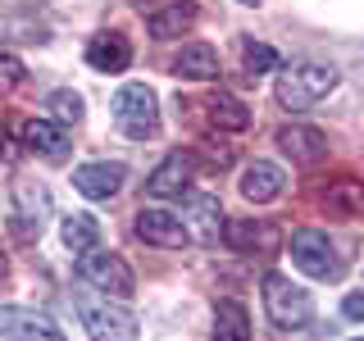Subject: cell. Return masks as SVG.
I'll use <instances>...</instances> for the list:
<instances>
[{
  "instance_id": "obj_4",
  "label": "cell",
  "mask_w": 364,
  "mask_h": 341,
  "mask_svg": "<svg viewBox=\"0 0 364 341\" xmlns=\"http://www.w3.org/2000/svg\"><path fill=\"white\" fill-rule=\"evenodd\" d=\"M114 123L123 128V136H132V141H151L159 132V100L151 87L141 82H128L114 96Z\"/></svg>"
},
{
  "instance_id": "obj_5",
  "label": "cell",
  "mask_w": 364,
  "mask_h": 341,
  "mask_svg": "<svg viewBox=\"0 0 364 341\" xmlns=\"http://www.w3.org/2000/svg\"><path fill=\"white\" fill-rule=\"evenodd\" d=\"M77 278H82L87 287H96V291L114 296V301H128V296L136 291L132 269L123 264L119 255H100V250H87V255L77 259Z\"/></svg>"
},
{
  "instance_id": "obj_20",
  "label": "cell",
  "mask_w": 364,
  "mask_h": 341,
  "mask_svg": "<svg viewBox=\"0 0 364 341\" xmlns=\"http://www.w3.org/2000/svg\"><path fill=\"white\" fill-rule=\"evenodd\" d=\"M214 341H250V314L242 301L214 305Z\"/></svg>"
},
{
  "instance_id": "obj_9",
  "label": "cell",
  "mask_w": 364,
  "mask_h": 341,
  "mask_svg": "<svg viewBox=\"0 0 364 341\" xmlns=\"http://www.w3.org/2000/svg\"><path fill=\"white\" fill-rule=\"evenodd\" d=\"M196 178V155H182L173 151L164 159V164L151 173V182H146V191H151L155 200H173V196H187V182Z\"/></svg>"
},
{
  "instance_id": "obj_28",
  "label": "cell",
  "mask_w": 364,
  "mask_h": 341,
  "mask_svg": "<svg viewBox=\"0 0 364 341\" xmlns=\"http://www.w3.org/2000/svg\"><path fill=\"white\" fill-rule=\"evenodd\" d=\"M341 314H346V318H364V296H360V291H350L346 301H341Z\"/></svg>"
},
{
  "instance_id": "obj_12",
  "label": "cell",
  "mask_w": 364,
  "mask_h": 341,
  "mask_svg": "<svg viewBox=\"0 0 364 341\" xmlns=\"http://www.w3.org/2000/svg\"><path fill=\"white\" fill-rule=\"evenodd\" d=\"M123 178H128V168H123V164H82L73 173V187L82 191L87 200H109V196H119Z\"/></svg>"
},
{
  "instance_id": "obj_10",
  "label": "cell",
  "mask_w": 364,
  "mask_h": 341,
  "mask_svg": "<svg viewBox=\"0 0 364 341\" xmlns=\"http://www.w3.org/2000/svg\"><path fill=\"white\" fill-rule=\"evenodd\" d=\"M14 232L18 237H41L46 227V214H50V196H46V187L37 182H18L14 187Z\"/></svg>"
},
{
  "instance_id": "obj_19",
  "label": "cell",
  "mask_w": 364,
  "mask_h": 341,
  "mask_svg": "<svg viewBox=\"0 0 364 341\" xmlns=\"http://www.w3.org/2000/svg\"><path fill=\"white\" fill-rule=\"evenodd\" d=\"M187 214H191V227H196L200 242H214L223 232V210H219V196H200V191H187ZM187 227V232H191Z\"/></svg>"
},
{
  "instance_id": "obj_16",
  "label": "cell",
  "mask_w": 364,
  "mask_h": 341,
  "mask_svg": "<svg viewBox=\"0 0 364 341\" xmlns=\"http://www.w3.org/2000/svg\"><path fill=\"white\" fill-rule=\"evenodd\" d=\"M191 23H196V5H191V0H173V5L155 9V14L146 18V32L164 41V37H182Z\"/></svg>"
},
{
  "instance_id": "obj_27",
  "label": "cell",
  "mask_w": 364,
  "mask_h": 341,
  "mask_svg": "<svg viewBox=\"0 0 364 341\" xmlns=\"http://www.w3.org/2000/svg\"><path fill=\"white\" fill-rule=\"evenodd\" d=\"M205 164H210V168H228V164H232V146L210 141V151H205Z\"/></svg>"
},
{
  "instance_id": "obj_17",
  "label": "cell",
  "mask_w": 364,
  "mask_h": 341,
  "mask_svg": "<svg viewBox=\"0 0 364 341\" xmlns=\"http://www.w3.org/2000/svg\"><path fill=\"white\" fill-rule=\"evenodd\" d=\"M223 242L232 246V250H269L278 237H273V227L264 219H228L223 223Z\"/></svg>"
},
{
  "instance_id": "obj_26",
  "label": "cell",
  "mask_w": 364,
  "mask_h": 341,
  "mask_svg": "<svg viewBox=\"0 0 364 341\" xmlns=\"http://www.w3.org/2000/svg\"><path fill=\"white\" fill-rule=\"evenodd\" d=\"M18 82H23V64L14 60V55H0V91H9Z\"/></svg>"
},
{
  "instance_id": "obj_8",
  "label": "cell",
  "mask_w": 364,
  "mask_h": 341,
  "mask_svg": "<svg viewBox=\"0 0 364 341\" xmlns=\"http://www.w3.org/2000/svg\"><path fill=\"white\" fill-rule=\"evenodd\" d=\"M136 237H141L146 246H159V250H182L191 242L187 223L173 219L168 210H141L136 214Z\"/></svg>"
},
{
  "instance_id": "obj_30",
  "label": "cell",
  "mask_w": 364,
  "mask_h": 341,
  "mask_svg": "<svg viewBox=\"0 0 364 341\" xmlns=\"http://www.w3.org/2000/svg\"><path fill=\"white\" fill-rule=\"evenodd\" d=\"M350 341H364V337H350Z\"/></svg>"
},
{
  "instance_id": "obj_29",
  "label": "cell",
  "mask_w": 364,
  "mask_h": 341,
  "mask_svg": "<svg viewBox=\"0 0 364 341\" xmlns=\"http://www.w3.org/2000/svg\"><path fill=\"white\" fill-rule=\"evenodd\" d=\"M0 278H5V250H0Z\"/></svg>"
},
{
  "instance_id": "obj_11",
  "label": "cell",
  "mask_w": 364,
  "mask_h": 341,
  "mask_svg": "<svg viewBox=\"0 0 364 341\" xmlns=\"http://www.w3.org/2000/svg\"><path fill=\"white\" fill-rule=\"evenodd\" d=\"M278 146L296 164H323L328 159V136L318 128H305V123H287V128L278 132Z\"/></svg>"
},
{
  "instance_id": "obj_15",
  "label": "cell",
  "mask_w": 364,
  "mask_h": 341,
  "mask_svg": "<svg viewBox=\"0 0 364 341\" xmlns=\"http://www.w3.org/2000/svg\"><path fill=\"white\" fill-rule=\"evenodd\" d=\"M23 141H28L32 155L50 159V164H64V155H68V136H64L60 123H50V119H32L28 128H23Z\"/></svg>"
},
{
  "instance_id": "obj_23",
  "label": "cell",
  "mask_w": 364,
  "mask_h": 341,
  "mask_svg": "<svg viewBox=\"0 0 364 341\" xmlns=\"http://www.w3.org/2000/svg\"><path fill=\"white\" fill-rule=\"evenodd\" d=\"M328 210L341 214V219H355V214L364 210V191H360V182H337V187L328 191Z\"/></svg>"
},
{
  "instance_id": "obj_6",
  "label": "cell",
  "mask_w": 364,
  "mask_h": 341,
  "mask_svg": "<svg viewBox=\"0 0 364 341\" xmlns=\"http://www.w3.org/2000/svg\"><path fill=\"white\" fill-rule=\"evenodd\" d=\"M291 264L301 273H310L318 282H333L341 278V259L333 242H328L323 232H314V227H301V232H291Z\"/></svg>"
},
{
  "instance_id": "obj_13",
  "label": "cell",
  "mask_w": 364,
  "mask_h": 341,
  "mask_svg": "<svg viewBox=\"0 0 364 341\" xmlns=\"http://www.w3.org/2000/svg\"><path fill=\"white\" fill-rule=\"evenodd\" d=\"M87 64L96 68V73H123V68L132 64L128 37H119V32H100V37H91L87 41Z\"/></svg>"
},
{
  "instance_id": "obj_3",
  "label": "cell",
  "mask_w": 364,
  "mask_h": 341,
  "mask_svg": "<svg viewBox=\"0 0 364 341\" xmlns=\"http://www.w3.org/2000/svg\"><path fill=\"white\" fill-rule=\"evenodd\" d=\"M264 310H269V323L282 328V332H296L314 318V301L305 287H296L291 278L282 273H269L264 278Z\"/></svg>"
},
{
  "instance_id": "obj_22",
  "label": "cell",
  "mask_w": 364,
  "mask_h": 341,
  "mask_svg": "<svg viewBox=\"0 0 364 341\" xmlns=\"http://www.w3.org/2000/svg\"><path fill=\"white\" fill-rule=\"evenodd\" d=\"M96 242H100V223L91 219V214H73V219H64V246L73 250V255L96 250Z\"/></svg>"
},
{
  "instance_id": "obj_25",
  "label": "cell",
  "mask_w": 364,
  "mask_h": 341,
  "mask_svg": "<svg viewBox=\"0 0 364 341\" xmlns=\"http://www.w3.org/2000/svg\"><path fill=\"white\" fill-rule=\"evenodd\" d=\"M242 64H246L250 77H255V73H269V68H278V50H273V45H259V41H246Z\"/></svg>"
},
{
  "instance_id": "obj_24",
  "label": "cell",
  "mask_w": 364,
  "mask_h": 341,
  "mask_svg": "<svg viewBox=\"0 0 364 341\" xmlns=\"http://www.w3.org/2000/svg\"><path fill=\"white\" fill-rule=\"evenodd\" d=\"M46 109H50L60 123H82V96H77V91H50Z\"/></svg>"
},
{
  "instance_id": "obj_18",
  "label": "cell",
  "mask_w": 364,
  "mask_h": 341,
  "mask_svg": "<svg viewBox=\"0 0 364 341\" xmlns=\"http://www.w3.org/2000/svg\"><path fill=\"white\" fill-rule=\"evenodd\" d=\"M173 73L187 82H214L219 77V55L210 45H182V55L173 60Z\"/></svg>"
},
{
  "instance_id": "obj_14",
  "label": "cell",
  "mask_w": 364,
  "mask_h": 341,
  "mask_svg": "<svg viewBox=\"0 0 364 341\" xmlns=\"http://www.w3.org/2000/svg\"><path fill=\"white\" fill-rule=\"evenodd\" d=\"M242 196L255 205H269L282 196V168L269 164V159H255V164L242 168Z\"/></svg>"
},
{
  "instance_id": "obj_21",
  "label": "cell",
  "mask_w": 364,
  "mask_h": 341,
  "mask_svg": "<svg viewBox=\"0 0 364 341\" xmlns=\"http://www.w3.org/2000/svg\"><path fill=\"white\" fill-rule=\"evenodd\" d=\"M205 114H210V123H214V128H223V132L250 128V109H246L237 96H228V91H219V96L205 100Z\"/></svg>"
},
{
  "instance_id": "obj_2",
  "label": "cell",
  "mask_w": 364,
  "mask_h": 341,
  "mask_svg": "<svg viewBox=\"0 0 364 341\" xmlns=\"http://www.w3.org/2000/svg\"><path fill=\"white\" fill-rule=\"evenodd\" d=\"M333 87H337V68H328V64H291L287 73L278 77L273 96H278V105H287V109H310Z\"/></svg>"
},
{
  "instance_id": "obj_1",
  "label": "cell",
  "mask_w": 364,
  "mask_h": 341,
  "mask_svg": "<svg viewBox=\"0 0 364 341\" xmlns=\"http://www.w3.org/2000/svg\"><path fill=\"white\" fill-rule=\"evenodd\" d=\"M73 310H77L82 328H87L96 341H136V318H132V310L109 305V296H87V291H77V296H73Z\"/></svg>"
},
{
  "instance_id": "obj_7",
  "label": "cell",
  "mask_w": 364,
  "mask_h": 341,
  "mask_svg": "<svg viewBox=\"0 0 364 341\" xmlns=\"http://www.w3.org/2000/svg\"><path fill=\"white\" fill-rule=\"evenodd\" d=\"M0 332L9 341H64L50 314L23 310V305H0Z\"/></svg>"
}]
</instances>
